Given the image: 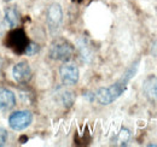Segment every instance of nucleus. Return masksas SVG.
<instances>
[{
	"label": "nucleus",
	"mask_w": 157,
	"mask_h": 147,
	"mask_svg": "<svg viewBox=\"0 0 157 147\" xmlns=\"http://www.w3.org/2000/svg\"><path fill=\"white\" fill-rule=\"evenodd\" d=\"M74 55L73 45L65 39H57L51 43L50 47V57L55 60L68 62Z\"/></svg>",
	"instance_id": "1"
},
{
	"label": "nucleus",
	"mask_w": 157,
	"mask_h": 147,
	"mask_svg": "<svg viewBox=\"0 0 157 147\" xmlns=\"http://www.w3.org/2000/svg\"><path fill=\"white\" fill-rule=\"evenodd\" d=\"M124 91H126V82H117L110 87L99 88L96 93V99L103 105H109L113 101H115Z\"/></svg>",
	"instance_id": "2"
},
{
	"label": "nucleus",
	"mask_w": 157,
	"mask_h": 147,
	"mask_svg": "<svg viewBox=\"0 0 157 147\" xmlns=\"http://www.w3.org/2000/svg\"><path fill=\"white\" fill-rule=\"evenodd\" d=\"M32 121H33V115L30 111H16L11 113V116L9 117V126L13 130H23L30 126Z\"/></svg>",
	"instance_id": "3"
},
{
	"label": "nucleus",
	"mask_w": 157,
	"mask_h": 147,
	"mask_svg": "<svg viewBox=\"0 0 157 147\" xmlns=\"http://www.w3.org/2000/svg\"><path fill=\"white\" fill-rule=\"evenodd\" d=\"M59 75L60 80L67 86H74L78 81V68L74 63L64 62V64L59 68Z\"/></svg>",
	"instance_id": "4"
},
{
	"label": "nucleus",
	"mask_w": 157,
	"mask_h": 147,
	"mask_svg": "<svg viewBox=\"0 0 157 147\" xmlns=\"http://www.w3.org/2000/svg\"><path fill=\"white\" fill-rule=\"evenodd\" d=\"M63 21V11L59 4H52L47 10V24L51 32L57 30Z\"/></svg>",
	"instance_id": "5"
},
{
	"label": "nucleus",
	"mask_w": 157,
	"mask_h": 147,
	"mask_svg": "<svg viewBox=\"0 0 157 147\" xmlns=\"http://www.w3.org/2000/svg\"><path fill=\"white\" fill-rule=\"evenodd\" d=\"M12 76L18 83H27L32 77V69L27 62L17 63L12 69Z\"/></svg>",
	"instance_id": "6"
},
{
	"label": "nucleus",
	"mask_w": 157,
	"mask_h": 147,
	"mask_svg": "<svg viewBox=\"0 0 157 147\" xmlns=\"http://www.w3.org/2000/svg\"><path fill=\"white\" fill-rule=\"evenodd\" d=\"M143 92L150 101H157V77L149 76L143 83Z\"/></svg>",
	"instance_id": "7"
},
{
	"label": "nucleus",
	"mask_w": 157,
	"mask_h": 147,
	"mask_svg": "<svg viewBox=\"0 0 157 147\" xmlns=\"http://www.w3.org/2000/svg\"><path fill=\"white\" fill-rule=\"evenodd\" d=\"M15 104V94L7 88H0V111L10 110Z\"/></svg>",
	"instance_id": "8"
},
{
	"label": "nucleus",
	"mask_w": 157,
	"mask_h": 147,
	"mask_svg": "<svg viewBox=\"0 0 157 147\" xmlns=\"http://www.w3.org/2000/svg\"><path fill=\"white\" fill-rule=\"evenodd\" d=\"M5 21H6V23L10 27H12V28L17 27V24L20 22V13H18V11L16 9H13V7H9L6 10V12H5Z\"/></svg>",
	"instance_id": "9"
},
{
	"label": "nucleus",
	"mask_w": 157,
	"mask_h": 147,
	"mask_svg": "<svg viewBox=\"0 0 157 147\" xmlns=\"http://www.w3.org/2000/svg\"><path fill=\"white\" fill-rule=\"evenodd\" d=\"M129 136H131V133L128 129H122L118 134V141L121 145H124L128 140H129Z\"/></svg>",
	"instance_id": "10"
},
{
	"label": "nucleus",
	"mask_w": 157,
	"mask_h": 147,
	"mask_svg": "<svg viewBox=\"0 0 157 147\" xmlns=\"http://www.w3.org/2000/svg\"><path fill=\"white\" fill-rule=\"evenodd\" d=\"M7 141V131L4 128H0V146H4Z\"/></svg>",
	"instance_id": "11"
},
{
	"label": "nucleus",
	"mask_w": 157,
	"mask_h": 147,
	"mask_svg": "<svg viewBox=\"0 0 157 147\" xmlns=\"http://www.w3.org/2000/svg\"><path fill=\"white\" fill-rule=\"evenodd\" d=\"M36 52H38V46L36 45H29L25 48V53L29 55H33L34 53H36Z\"/></svg>",
	"instance_id": "12"
},
{
	"label": "nucleus",
	"mask_w": 157,
	"mask_h": 147,
	"mask_svg": "<svg viewBox=\"0 0 157 147\" xmlns=\"http://www.w3.org/2000/svg\"><path fill=\"white\" fill-rule=\"evenodd\" d=\"M1 64H2V62H1V58H0V69H1Z\"/></svg>",
	"instance_id": "13"
},
{
	"label": "nucleus",
	"mask_w": 157,
	"mask_h": 147,
	"mask_svg": "<svg viewBox=\"0 0 157 147\" xmlns=\"http://www.w3.org/2000/svg\"><path fill=\"white\" fill-rule=\"evenodd\" d=\"M0 34H1V24H0Z\"/></svg>",
	"instance_id": "14"
},
{
	"label": "nucleus",
	"mask_w": 157,
	"mask_h": 147,
	"mask_svg": "<svg viewBox=\"0 0 157 147\" xmlns=\"http://www.w3.org/2000/svg\"><path fill=\"white\" fill-rule=\"evenodd\" d=\"M7 1H10V0H7Z\"/></svg>",
	"instance_id": "15"
}]
</instances>
